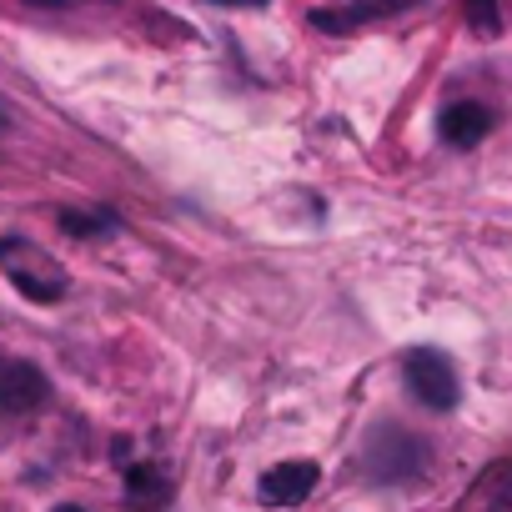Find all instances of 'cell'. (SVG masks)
Instances as JSON below:
<instances>
[{
	"label": "cell",
	"instance_id": "cell-4",
	"mask_svg": "<svg viewBox=\"0 0 512 512\" xmlns=\"http://www.w3.org/2000/svg\"><path fill=\"white\" fill-rule=\"evenodd\" d=\"M322 482V467L307 462V457H292V462H277L262 472V482H256V497L272 502V507H297L312 497V487Z\"/></svg>",
	"mask_w": 512,
	"mask_h": 512
},
{
	"label": "cell",
	"instance_id": "cell-12",
	"mask_svg": "<svg viewBox=\"0 0 512 512\" xmlns=\"http://www.w3.org/2000/svg\"><path fill=\"white\" fill-rule=\"evenodd\" d=\"M216 6H267V0H216Z\"/></svg>",
	"mask_w": 512,
	"mask_h": 512
},
{
	"label": "cell",
	"instance_id": "cell-6",
	"mask_svg": "<svg viewBox=\"0 0 512 512\" xmlns=\"http://www.w3.org/2000/svg\"><path fill=\"white\" fill-rule=\"evenodd\" d=\"M417 0H352V6H327V11H312V31H327V36H352L372 21H387L397 11H412Z\"/></svg>",
	"mask_w": 512,
	"mask_h": 512
},
{
	"label": "cell",
	"instance_id": "cell-10",
	"mask_svg": "<svg viewBox=\"0 0 512 512\" xmlns=\"http://www.w3.org/2000/svg\"><path fill=\"white\" fill-rule=\"evenodd\" d=\"M61 226H66L71 236H101V231L116 226V216H111V211H61Z\"/></svg>",
	"mask_w": 512,
	"mask_h": 512
},
{
	"label": "cell",
	"instance_id": "cell-1",
	"mask_svg": "<svg viewBox=\"0 0 512 512\" xmlns=\"http://www.w3.org/2000/svg\"><path fill=\"white\" fill-rule=\"evenodd\" d=\"M0 272L11 277V287L31 302H61L66 297V272L51 251H41L26 236H0Z\"/></svg>",
	"mask_w": 512,
	"mask_h": 512
},
{
	"label": "cell",
	"instance_id": "cell-11",
	"mask_svg": "<svg viewBox=\"0 0 512 512\" xmlns=\"http://www.w3.org/2000/svg\"><path fill=\"white\" fill-rule=\"evenodd\" d=\"M467 21H472V31L477 36H497V0H467Z\"/></svg>",
	"mask_w": 512,
	"mask_h": 512
},
{
	"label": "cell",
	"instance_id": "cell-9",
	"mask_svg": "<svg viewBox=\"0 0 512 512\" xmlns=\"http://www.w3.org/2000/svg\"><path fill=\"white\" fill-rule=\"evenodd\" d=\"M126 497L136 507H161L171 497V477L156 462H136V467H126Z\"/></svg>",
	"mask_w": 512,
	"mask_h": 512
},
{
	"label": "cell",
	"instance_id": "cell-13",
	"mask_svg": "<svg viewBox=\"0 0 512 512\" xmlns=\"http://www.w3.org/2000/svg\"><path fill=\"white\" fill-rule=\"evenodd\" d=\"M31 6H66V0H31Z\"/></svg>",
	"mask_w": 512,
	"mask_h": 512
},
{
	"label": "cell",
	"instance_id": "cell-7",
	"mask_svg": "<svg viewBox=\"0 0 512 512\" xmlns=\"http://www.w3.org/2000/svg\"><path fill=\"white\" fill-rule=\"evenodd\" d=\"M487 131H492V111L477 106V101H452V106L437 116V136H442L447 146H457V151H472Z\"/></svg>",
	"mask_w": 512,
	"mask_h": 512
},
{
	"label": "cell",
	"instance_id": "cell-14",
	"mask_svg": "<svg viewBox=\"0 0 512 512\" xmlns=\"http://www.w3.org/2000/svg\"><path fill=\"white\" fill-rule=\"evenodd\" d=\"M56 512H86V507H71V502H61V507H56Z\"/></svg>",
	"mask_w": 512,
	"mask_h": 512
},
{
	"label": "cell",
	"instance_id": "cell-3",
	"mask_svg": "<svg viewBox=\"0 0 512 512\" xmlns=\"http://www.w3.org/2000/svg\"><path fill=\"white\" fill-rule=\"evenodd\" d=\"M402 382H407V392H412L422 407H432V412H452L457 397H462V387H457V367H452L442 352H432V347L407 352V362H402Z\"/></svg>",
	"mask_w": 512,
	"mask_h": 512
},
{
	"label": "cell",
	"instance_id": "cell-8",
	"mask_svg": "<svg viewBox=\"0 0 512 512\" xmlns=\"http://www.w3.org/2000/svg\"><path fill=\"white\" fill-rule=\"evenodd\" d=\"M467 512H512V462L482 472V482L467 492Z\"/></svg>",
	"mask_w": 512,
	"mask_h": 512
},
{
	"label": "cell",
	"instance_id": "cell-5",
	"mask_svg": "<svg viewBox=\"0 0 512 512\" xmlns=\"http://www.w3.org/2000/svg\"><path fill=\"white\" fill-rule=\"evenodd\" d=\"M51 397V382L36 362L0 357V412H36Z\"/></svg>",
	"mask_w": 512,
	"mask_h": 512
},
{
	"label": "cell",
	"instance_id": "cell-2",
	"mask_svg": "<svg viewBox=\"0 0 512 512\" xmlns=\"http://www.w3.org/2000/svg\"><path fill=\"white\" fill-rule=\"evenodd\" d=\"M427 467V442L407 427H377L367 442V472L377 482H412Z\"/></svg>",
	"mask_w": 512,
	"mask_h": 512
}]
</instances>
